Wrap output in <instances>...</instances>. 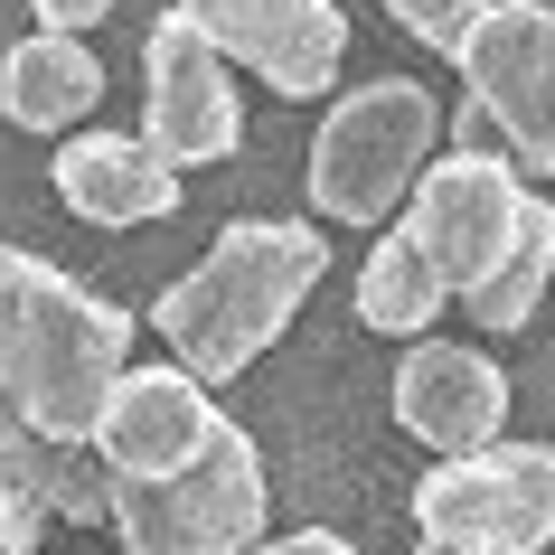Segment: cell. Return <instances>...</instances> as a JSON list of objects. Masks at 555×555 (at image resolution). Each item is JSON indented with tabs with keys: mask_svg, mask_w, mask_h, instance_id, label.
Here are the masks:
<instances>
[{
	"mask_svg": "<svg viewBox=\"0 0 555 555\" xmlns=\"http://www.w3.org/2000/svg\"><path fill=\"white\" fill-rule=\"evenodd\" d=\"M122 367H132V311L86 293L66 263L10 245V273H0V405H20L29 434L48 442H94Z\"/></svg>",
	"mask_w": 555,
	"mask_h": 555,
	"instance_id": "1",
	"label": "cell"
},
{
	"mask_svg": "<svg viewBox=\"0 0 555 555\" xmlns=\"http://www.w3.org/2000/svg\"><path fill=\"white\" fill-rule=\"evenodd\" d=\"M321 263H330L321 227H301V217H235L170 293L151 301V330L170 339V358L198 386H227L293 330L301 293L321 283Z\"/></svg>",
	"mask_w": 555,
	"mask_h": 555,
	"instance_id": "2",
	"label": "cell"
},
{
	"mask_svg": "<svg viewBox=\"0 0 555 555\" xmlns=\"http://www.w3.org/2000/svg\"><path fill=\"white\" fill-rule=\"evenodd\" d=\"M442 142V114L414 76H377V86H349L321 114V142H311V217H339V227H377L396 217V198L424 189Z\"/></svg>",
	"mask_w": 555,
	"mask_h": 555,
	"instance_id": "3",
	"label": "cell"
},
{
	"mask_svg": "<svg viewBox=\"0 0 555 555\" xmlns=\"http://www.w3.org/2000/svg\"><path fill=\"white\" fill-rule=\"evenodd\" d=\"M527 170L499 151V132L462 104V122H452V151H442L434 170H424V189L405 198V227L424 235V255L442 263V283H452V301L490 293V273L508 263V245H518L527 227Z\"/></svg>",
	"mask_w": 555,
	"mask_h": 555,
	"instance_id": "4",
	"label": "cell"
},
{
	"mask_svg": "<svg viewBox=\"0 0 555 555\" xmlns=\"http://www.w3.org/2000/svg\"><path fill=\"white\" fill-rule=\"evenodd\" d=\"M122 555H255L263 537V452L245 424H217L179 480H114Z\"/></svg>",
	"mask_w": 555,
	"mask_h": 555,
	"instance_id": "5",
	"label": "cell"
},
{
	"mask_svg": "<svg viewBox=\"0 0 555 555\" xmlns=\"http://www.w3.org/2000/svg\"><path fill=\"white\" fill-rule=\"evenodd\" d=\"M414 527L434 546L537 555L555 537V442H490L414 480Z\"/></svg>",
	"mask_w": 555,
	"mask_h": 555,
	"instance_id": "6",
	"label": "cell"
},
{
	"mask_svg": "<svg viewBox=\"0 0 555 555\" xmlns=\"http://www.w3.org/2000/svg\"><path fill=\"white\" fill-rule=\"evenodd\" d=\"M470 114L527 179H555V10L546 0H490V20L462 48Z\"/></svg>",
	"mask_w": 555,
	"mask_h": 555,
	"instance_id": "7",
	"label": "cell"
},
{
	"mask_svg": "<svg viewBox=\"0 0 555 555\" xmlns=\"http://www.w3.org/2000/svg\"><path fill=\"white\" fill-rule=\"evenodd\" d=\"M142 142H160L179 170H207L245 142V94H235V57L189 20L160 10L142 38Z\"/></svg>",
	"mask_w": 555,
	"mask_h": 555,
	"instance_id": "8",
	"label": "cell"
},
{
	"mask_svg": "<svg viewBox=\"0 0 555 555\" xmlns=\"http://www.w3.org/2000/svg\"><path fill=\"white\" fill-rule=\"evenodd\" d=\"M189 10L235 66H255L273 94H321L349 57V20H339V0H170Z\"/></svg>",
	"mask_w": 555,
	"mask_h": 555,
	"instance_id": "9",
	"label": "cell"
},
{
	"mask_svg": "<svg viewBox=\"0 0 555 555\" xmlns=\"http://www.w3.org/2000/svg\"><path fill=\"white\" fill-rule=\"evenodd\" d=\"M227 414L207 405V386L189 377V367H122L114 405H104V424H94V462L114 470V480H179V470L207 452V434H217Z\"/></svg>",
	"mask_w": 555,
	"mask_h": 555,
	"instance_id": "10",
	"label": "cell"
},
{
	"mask_svg": "<svg viewBox=\"0 0 555 555\" xmlns=\"http://www.w3.org/2000/svg\"><path fill=\"white\" fill-rule=\"evenodd\" d=\"M396 424L414 442H434L442 462L490 452L499 424H508V367L480 349H452V339H414L405 367H396Z\"/></svg>",
	"mask_w": 555,
	"mask_h": 555,
	"instance_id": "11",
	"label": "cell"
},
{
	"mask_svg": "<svg viewBox=\"0 0 555 555\" xmlns=\"http://www.w3.org/2000/svg\"><path fill=\"white\" fill-rule=\"evenodd\" d=\"M57 198L86 217V227H151V217H179V160L142 132H76L48 160Z\"/></svg>",
	"mask_w": 555,
	"mask_h": 555,
	"instance_id": "12",
	"label": "cell"
},
{
	"mask_svg": "<svg viewBox=\"0 0 555 555\" xmlns=\"http://www.w3.org/2000/svg\"><path fill=\"white\" fill-rule=\"evenodd\" d=\"M94 94H104V66H94L86 38L38 29L0 57V114L20 122V132H76L94 114Z\"/></svg>",
	"mask_w": 555,
	"mask_h": 555,
	"instance_id": "13",
	"label": "cell"
},
{
	"mask_svg": "<svg viewBox=\"0 0 555 555\" xmlns=\"http://www.w3.org/2000/svg\"><path fill=\"white\" fill-rule=\"evenodd\" d=\"M452 301V283H442V263L424 255V235L396 227L367 245V263H358V321L386 330V339H424L434 330V311Z\"/></svg>",
	"mask_w": 555,
	"mask_h": 555,
	"instance_id": "14",
	"label": "cell"
},
{
	"mask_svg": "<svg viewBox=\"0 0 555 555\" xmlns=\"http://www.w3.org/2000/svg\"><path fill=\"white\" fill-rule=\"evenodd\" d=\"M0 470L48 508V518H76V527H114V470L94 462V442H48V434H20L0 452Z\"/></svg>",
	"mask_w": 555,
	"mask_h": 555,
	"instance_id": "15",
	"label": "cell"
},
{
	"mask_svg": "<svg viewBox=\"0 0 555 555\" xmlns=\"http://www.w3.org/2000/svg\"><path fill=\"white\" fill-rule=\"evenodd\" d=\"M546 273H555V207L537 198V207H527V227H518V245H508V263L490 273V293H470V321H480V330H527V321H537Z\"/></svg>",
	"mask_w": 555,
	"mask_h": 555,
	"instance_id": "16",
	"label": "cell"
},
{
	"mask_svg": "<svg viewBox=\"0 0 555 555\" xmlns=\"http://www.w3.org/2000/svg\"><path fill=\"white\" fill-rule=\"evenodd\" d=\"M377 10H386V20H396L405 38H424L434 57H452V66H462L470 29L490 20V0H377Z\"/></svg>",
	"mask_w": 555,
	"mask_h": 555,
	"instance_id": "17",
	"label": "cell"
},
{
	"mask_svg": "<svg viewBox=\"0 0 555 555\" xmlns=\"http://www.w3.org/2000/svg\"><path fill=\"white\" fill-rule=\"evenodd\" d=\"M38 527H48V508L0 470V555H38Z\"/></svg>",
	"mask_w": 555,
	"mask_h": 555,
	"instance_id": "18",
	"label": "cell"
},
{
	"mask_svg": "<svg viewBox=\"0 0 555 555\" xmlns=\"http://www.w3.org/2000/svg\"><path fill=\"white\" fill-rule=\"evenodd\" d=\"M38 10V29H57V38H76V29H94V20H104V10H114V0H29Z\"/></svg>",
	"mask_w": 555,
	"mask_h": 555,
	"instance_id": "19",
	"label": "cell"
},
{
	"mask_svg": "<svg viewBox=\"0 0 555 555\" xmlns=\"http://www.w3.org/2000/svg\"><path fill=\"white\" fill-rule=\"evenodd\" d=\"M255 555H358V546L330 537V527H301V537H273V546H255Z\"/></svg>",
	"mask_w": 555,
	"mask_h": 555,
	"instance_id": "20",
	"label": "cell"
},
{
	"mask_svg": "<svg viewBox=\"0 0 555 555\" xmlns=\"http://www.w3.org/2000/svg\"><path fill=\"white\" fill-rule=\"evenodd\" d=\"M20 434H29V414H20V405H0V452H10Z\"/></svg>",
	"mask_w": 555,
	"mask_h": 555,
	"instance_id": "21",
	"label": "cell"
},
{
	"mask_svg": "<svg viewBox=\"0 0 555 555\" xmlns=\"http://www.w3.org/2000/svg\"><path fill=\"white\" fill-rule=\"evenodd\" d=\"M414 555H480V546H434V537H424V546H414Z\"/></svg>",
	"mask_w": 555,
	"mask_h": 555,
	"instance_id": "22",
	"label": "cell"
}]
</instances>
